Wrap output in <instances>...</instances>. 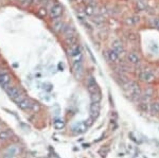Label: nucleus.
Returning a JSON list of instances; mask_svg holds the SVG:
<instances>
[{
  "label": "nucleus",
  "mask_w": 159,
  "mask_h": 158,
  "mask_svg": "<svg viewBox=\"0 0 159 158\" xmlns=\"http://www.w3.org/2000/svg\"><path fill=\"white\" fill-rule=\"evenodd\" d=\"M72 69H73V74L77 79H81L83 74V63H77L72 64Z\"/></svg>",
  "instance_id": "nucleus-14"
},
{
  "label": "nucleus",
  "mask_w": 159,
  "mask_h": 158,
  "mask_svg": "<svg viewBox=\"0 0 159 158\" xmlns=\"http://www.w3.org/2000/svg\"><path fill=\"white\" fill-rule=\"evenodd\" d=\"M137 5H138V9H139V10H145V8H146L144 1H138Z\"/></svg>",
  "instance_id": "nucleus-23"
},
{
  "label": "nucleus",
  "mask_w": 159,
  "mask_h": 158,
  "mask_svg": "<svg viewBox=\"0 0 159 158\" xmlns=\"http://www.w3.org/2000/svg\"><path fill=\"white\" fill-rule=\"evenodd\" d=\"M17 105H18L21 109H23V110H29V109H32L33 102L31 101L29 98L25 97V98L22 99V100L19 102V103H17Z\"/></svg>",
  "instance_id": "nucleus-9"
},
{
  "label": "nucleus",
  "mask_w": 159,
  "mask_h": 158,
  "mask_svg": "<svg viewBox=\"0 0 159 158\" xmlns=\"http://www.w3.org/2000/svg\"><path fill=\"white\" fill-rule=\"evenodd\" d=\"M87 88H88L90 94H99V92H101L100 87H99L98 83L96 82V80L93 79L92 76H90V78L88 79V81H87Z\"/></svg>",
  "instance_id": "nucleus-6"
},
{
  "label": "nucleus",
  "mask_w": 159,
  "mask_h": 158,
  "mask_svg": "<svg viewBox=\"0 0 159 158\" xmlns=\"http://www.w3.org/2000/svg\"><path fill=\"white\" fill-rule=\"evenodd\" d=\"M150 105H151V103H148V102H142L141 101V104H140V107L141 109L143 110V112H146L150 109Z\"/></svg>",
  "instance_id": "nucleus-22"
},
{
  "label": "nucleus",
  "mask_w": 159,
  "mask_h": 158,
  "mask_svg": "<svg viewBox=\"0 0 159 158\" xmlns=\"http://www.w3.org/2000/svg\"><path fill=\"white\" fill-rule=\"evenodd\" d=\"M107 54H108V60H110L111 63H117L118 64L119 62H120V55L117 52H115L112 49L107 50Z\"/></svg>",
  "instance_id": "nucleus-15"
},
{
  "label": "nucleus",
  "mask_w": 159,
  "mask_h": 158,
  "mask_svg": "<svg viewBox=\"0 0 159 158\" xmlns=\"http://www.w3.org/2000/svg\"><path fill=\"white\" fill-rule=\"evenodd\" d=\"M101 112V104L100 103H91L90 107H89V114H90V118L93 121L98 119V117L100 116Z\"/></svg>",
  "instance_id": "nucleus-5"
},
{
  "label": "nucleus",
  "mask_w": 159,
  "mask_h": 158,
  "mask_svg": "<svg viewBox=\"0 0 159 158\" xmlns=\"http://www.w3.org/2000/svg\"><path fill=\"white\" fill-rule=\"evenodd\" d=\"M84 14H85L86 16H89V17L94 16V14H96V8H94L93 3L85 4V8H84Z\"/></svg>",
  "instance_id": "nucleus-16"
},
{
  "label": "nucleus",
  "mask_w": 159,
  "mask_h": 158,
  "mask_svg": "<svg viewBox=\"0 0 159 158\" xmlns=\"http://www.w3.org/2000/svg\"><path fill=\"white\" fill-rule=\"evenodd\" d=\"M5 92H7V96H9L16 104L19 103L22 99L25 98V94H22V91L20 90L17 86H15V85H12V86H10L7 89H5Z\"/></svg>",
  "instance_id": "nucleus-1"
},
{
  "label": "nucleus",
  "mask_w": 159,
  "mask_h": 158,
  "mask_svg": "<svg viewBox=\"0 0 159 158\" xmlns=\"http://www.w3.org/2000/svg\"><path fill=\"white\" fill-rule=\"evenodd\" d=\"M138 23H139V17L136 15L127 17V18H125V20H124V23L127 25V26H130V27L135 26V25H137Z\"/></svg>",
  "instance_id": "nucleus-17"
},
{
  "label": "nucleus",
  "mask_w": 159,
  "mask_h": 158,
  "mask_svg": "<svg viewBox=\"0 0 159 158\" xmlns=\"http://www.w3.org/2000/svg\"><path fill=\"white\" fill-rule=\"evenodd\" d=\"M153 26L155 27L156 29H159V18H156L153 20Z\"/></svg>",
  "instance_id": "nucleus-26"
},
{
  "label": "nucleus",
  "mask_w": 159,
  "mask_h": 158,
  "mask_svg": "<svg viewBox=\"0 0 159 158\" xmlns=\"http://www.w3.org/2000/svg\"><path fill=\"white\" fill-rule=\"evenodd\" d=\"M111 49L114 50L115 52H117L121 56L123 53H124V48H123V45L122 42H120L119 39H115L114 42H112V45H111Z\"/></svg>",
  "instance_id": "nucleus-10"
},
{
  "label": "nucleus",
  "mask_w": 159,
  "mask_h": 158,
  "mask_svg": "<svg viewBox=\"0 0 159 158\" xmlns=\"http://www.w3.org/2000/svg\"><path fill=\"white\" fill-rule=\"evenodd\" d=\"M63 7L59 3H52L50 7H49V11L48 14L49 16L51 17L52 19H59L62 14H63Z\"/></svg>",
  "instance_id": "nucleus-2"
},
{
  "label": "nucleus",
  "mask_w": 159,
  "mask_h": 158,
  "mask_svg": "<svg viewBox=\"0 0 159 158\" xmlns=\"http://www.w3.org/2000/svg\"><path fill=\"white\" fill-rule=\"evenodd\" d=\"M128 137H130V139L133 140L134 142H136V143H139V141H138V140H137V139H136V137H135V136H134V135H133V134H132V133H130V135H128Z\"/></svg>",
  "instance_id": "nucleus-27"
},
{
  "label": "nucleus",
  "mask_w": 159,
  "mask_h": 158,
  "mask_svg": "<svg viewBox=\"0 0 159 158\" xmlns=\"http://www.w3.org/2000/svg\"><path fill=\"white\" fill-rule=\"evenodd\" d=\"M137 35L135 33H130V35H128V39L130 40H132V42H135V40H137Z\"/></svg>",
  "instance_id": "nucleus-25"
},
{
  "label": "nucleus",
  "mask_w": 159,
  "mask_h": 158,
  "mask_svg": "<svg viewBox=\"0 0 159 158\" xmlns=\"http://www.w3.org/2000/svg\"><path fill=\"white\" fill-rule=\"evenodd\" d=\"M64 27H65V23L62 21V20H59V19H53V23H52V29L54 32L56 33H62L63 32V29Z\"/></svg>",
  "instance_id": "nucleus-12"
},
{
  "label": "nucleus",
  "mask_w": 159,
  "mask_h": 158,
  "mask_svg": "<svg viewBox=\"0 0 159 158\" xmlns=\"http://www.w3.org/2000/svg\"><path fill=\"white\" fill-rule=\"evenodd\" d=\"M19 152H20V149L17 145L13 144V145H10L7 150L4 151V156L5 157H16L19 154Z\"/></svg>",
  "instance_id": "nucleus-7"
},
{
  "label": "nucleus",
  "mask_w": 159,
  "mask_h": 158,
  "mask_svg": "<svg viewBox=\"0 0 159 158\" xmlns=\"http://www.w3.org/2000/svg\"><path fill=\"white\" fill-rule=\"evenodd\" d=\"M90 100H91V103H100L101 92H99V94H90Z\"/></svg>",
  "instance_id": "nucleus-19"
},
{
  "label": "nucleus",
  "mask_w": 159,
  "mask_h": 158,
  "mask_svg": "<svg viewBox=\"0 0 159 158\" xmlns=\"http://www.w3.org/2000/svg\"><path fill=\"white\" fill-rule=\"evenodd\" d=\"M130 97H132V99H133V101H135V102L139 101L141 99V88L137 83L134 86L133 90H132V92H130Z\"/></svg>",
  "instance_id": "nucleus-11"
},
{
  "label": "nucleus",
  "mask_w": 159,
  "mask_h": 158,
  "mask_svg": "<svg viewBox=\"0 0 159 158\" xmlns=\"http://www.w3.org/2000/svg\"><path fill=\"white\" fill-rule=\"evenodd\" d=\"M12 132L10 129H3V131H0V141H5L9 140L12 137Z\"/></svg>",
  "instance_id": "nucleus-18"
},
{
  "label": "nucleus",
  "mask_w": 159,
  "mask_h": 158,
  "mask_svg": "<svg viewBox=\"0 0 159 158\" xmlns=\"http://www.w3.org/2000/svg\"><path fill=\"white\" fill-rule=\"evenodd\" d=\"M87 125H86V123L84 122H78V123H74L72 126H71V131L72 132H74L75 134H82V133H84L87 129Z\"/></svg>",
  "instance_id": "nucleus-8"
},
{
  "label": "nucleus",
  "mask_w": 159,
  "mask_h": 158,
  "mask_svg": "<svg viewBox=\"0 0 159 158\" xmlns=\"http://www.w3.org/2000/svg\"><path fill=\"white\" fill-rule=\"evenodd\" d=\"M127 60H128L130 64H132L133 66H138V65H140V57L138 56V54L135 52H130L127 54Z\"/></svg>",
  "instance_id": "nucleus-13"
},
{
  "label": "nucleus",
  "mask_w": 159,
  "mask_h": 158,
  "mask_svg": "<svg viewBox=\"0 0 159 158\" xmlns=\"http://www.w3.org/2000/svg\"><path fill=\"white\" fill-rule=\"evenodd\" d=\"M12 85H13L12 84V78L11 75L9 74V72L4 71V70H0V86L5 90Z\"/></svg>",
  "instance_id": "nucleus-3"
},
{
  "label": "nucleus",
  "mask_w": 159,
  "mask_h": 158,
  "mask_svg": "<svg viewBox=\"0 0 159 158\" xmlns=\"http://www.w3.org/2000/svg\"><path fill=\"white\" fill-rule=\"evenodd\" d=\"M139 79L142 81V82H145V83H151L155 80V74L154 72L150 69V68H144L140 71V74H139Z\"/></svg>",
  "instance_id": "nucleus-4"
},
{
  "label": "nucleus",
  "mask_w": 159,
  "mask_h": 158,
  "mask_svg": "<svg viewBox=\"0 0 159 158\" xmlns=\"http://www.w3.org/2000/svg\"><path fill=\"white\" fill-rule=\"evenodd\" d=\"M150 109H151L154 114H159V102L155 101V102H153V103H151Z\"/></svg>",
  "instance_id": "nucleus-20"
},
{
  "label": "nucleus",
  "mask_w": 159,
  "mask_h": 158,
  "mask_svg": "<svg viewBox=\"0 0 159 158\" xmlns=\"http://www.w3.org/2000/svg\"><path fill=\"white\" fill-rule=\"evenodd\" d=\"M139 1H144V2H145V0H139Z\"/></svg>",
  "instance_id": "nucleus-28"
},
{
  "label": "nucleus",
  "mask_w": 159,
  "mask_h": 158,
  "mask_svg": "<svg viewBox=\"0 0 159 158\" xmlns=\"http://www.w3.org/2000/svg\"><path fill=\"white\" fill-rule=\"evenodd\" d=\"M38 12H39V15H41V17H45V16L48 14V11H47V9H45V8H41Z\"/></svg>",
  "instance_id": "nucleus-24"
},
{
  "label": "nucleus",
  "mask_w": 159,
  "mask_h": 158,
  "mask_svg": "<svg viewBox=\"0 0 159 158\" xmlns=\"http://www.w3.org/2000/svg\"><path fill=\"white\" fill-rule=\"evenodd\" d=\"M64 126H65V123H64V121L62 119L55 120V122H54V127L56 129H62V128H64Z\"/></svg>",
  "instance_id": "nucleus-21"
}]
</instances>
